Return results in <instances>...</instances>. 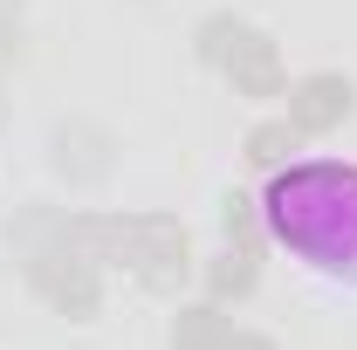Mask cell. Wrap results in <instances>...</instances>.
Masks as SVG:
<instances>
[{
	"mask_svg": "<svg viewBox=\"0 0 357 350\" xmlns=\"http://www.w3.org/2000/svg\"><path fill=\"white\" fill-rule=\"evenodd\" d=\"M227 337H234V323H227L220 303L178 309V323H172V350H227Z\"/></svg>",
	"mask_w": 357,
	"mask_h": 350,
	"instance_id": "8992f818",
	"label": "cell"
},
{
	"mask_svg": "<svg viewBox=\"0 0 357 350\" xmlns=\"http://www.w3.org/2000/svg\"><path fill=\"white\" fill-rule=\"evenodd\" d=\"M296 137H303V131H296V124L282 117V124H255L241 151H248V165H261V172H275V165H282V158L296 151Z\"/></svg>",
	"mask_w": 357,
	"mask_h": 350,
	"instance_id": "30bf717a",
	"label": "cell"
},
{
	"mask_svg": "<svg viewBox=\"0 0 357 350\" xmlns=\"http://www.w3.org/2000/svg\"><path fill=\"white\" fill-rule=\"evenodd\" d=\"M220 234H227V248L261 254V206L241 199V192H227V199H220Z\"/></svg>",
	"mask_w": 357,
	"mask_h": 350,
	"instance_id": "9c48e42d",
	"label": "cell"
},
{
	"mask_svg": "<svg viewBox=\"0 0 357 350\" xmlns=\"http://www.w3.org/2000/svg\"><path fill=\"white\" fill-rule=\"evenodd\" d=\"M199 62H213L241 96H282V55L261 28L234 21V14H213L199 21Z\"/></svg>",
	"mask_w": 357,
	"mask_h": 350,
	"instance_id": "7a4b0ae2",
	"label": "cell"
},
{
	"mask_svg": "<svg viewBox=\"0 0 357 350\" xmlns=\"http://www.w3.org/2000/svg\"><path fill=\"white\" fill-rule=\"evenodd\" d=\"M0 117H7V103H0Z\"/></svg>",
	"mask_w": 357,
	"mask_h": 350,
	"instance_id": "5bb4252c",
	"label": "cell"
},
{
	"mask_svg": "<svg viewBox=\"0 0 357 350\" xmlns=\"http://www.w3.org/2000/svg\"><path fill=\"white\" fill-rule=\"evenodd\" d=\"M351 117V76H337V69H316V76H303V83L289 89V124L303 137H323L337 131Z\"/></svg>",
	"mask_w": 357,
	"mask_h": 350,
	"instance_id": "277c9868",
	"label": "cell"
},
{
	"mask_svg": "<svg viewBox=\"0 0 357 350\" xmlns=\"http://www.w3.org/2000/svg\"><path fill=\"white\" fill-rule=\"evenodd\" d=\"M227 350H275V344H268V337H248V330H234V337H227Z\"/></svg>",
	"mask_w": 357,
	"mask_h": 350,
	"instance_id": "7c38bea8",
	"label": "cell"
},
{
	"mask_svg": "<svg viewBox=\"0 0 357 350\" xmlns=\"http://www.w3.org/2000/svg\"><path fill=\"white\" fill-rule=\"evenodd\" d=\"M261 227L316 275L357 289V165L316 158V165L275 172L261 199Z\"/></svg>",
	"mask_w": 357,
	"mask_h": 350,
	"instance_id": "6da1fadb",
	"label": "cell"
},
{
	"mask_svg": "<svg viewBox=\"0 0 357 350\" xmlns=\"http://www.w3.org/2000/svg\"><path fill=\"white\" fill-rule=\"evenodd\" d=\"M0 7H7V14H14V7H21V0H0Z\"/></svg>",
	"mask_w": 357,
	"mask_h": 350,
	"instance_id": "4fadbf2b",
	"label": "cell"
},
{
	"mask_svg": "<svg viewBox=\"0 0 357 350\" xmlns=\"http://www.w3.org/2000/svg\"><path fill=\"white\" fill-rule=\"evenodd\" d=\"M55 172L76 178V185H96V178L110 172V131H96V124H62V131H55Z\"/></svg>",
	"mask_w": 357,
	"mask_h": 350,
	"instance_id": "5b68a950",
	"label": "cell"
},
{
	"mask_svg": "<svg viewBox=\"0 0 357 350\" xmlns=\"http://www.w3.org/2000/svg\"><path fill=\"white\" fill-rule=\"evenodd\" d=\"M14 62H21V21H14V14L0 7V76H7Z\"/></svg>",
	"mask_w": 357,
	"mask_h": 350,
	"instance_id": "8fae6325",
	"label": "cell"
},
{
	"mask_svg": "<svg viewBox=\"0 0 357 350\" xmlns=\"http://www.w3.org/2000/svg\"><path fill=\"white\" fill-rule=\"evenodd\" d=\"M62 241V213L55 206H21V213L7 220V248H14V261H35L42 248Z\"/></svg>",
	"mask_w": 357,
	"mask_h": 350,
	"instance_id": "52a82bcc",
	"label": "cell"
},
{
	"mask_svg": "<svg viewBox=\"0 0 357 350\" xmlns=\"http://www.w3.org/2000/svg\"><path fill=\"white\" fill-rule=\"evenodd\" d=\"M28 282H35V296H42L55 316H96L103 309V261L83 254V248H69V241H55L42 248L35 261H28Z\"/></svg>",
	"mask_w": 357,
	"mask_h": 350,
	"instance_id": "3957f363",
	"label": "cell"
},
{
	"mask_svg": "<svg viewBox=\"0 0 357 350\" xmlns=\"http://www.w3.org/2000/svg\"><path fill=\"white\" fill-rule=\"evenodd\" d=\"M255 282H261V254H241V248H227L220 261L206 268L213 303H241V296H255Z\"/></svg>",
	"mask_w": 357,
	"mask_h": 350,
	"instance_id": "ba28073f",
	"label": "cell"
}]
</instances>
